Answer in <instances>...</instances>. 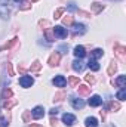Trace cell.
<instances>
[{
  "label": "cell",
  "mask_w": 126,
  "mask_h": 127,
  "mask_svg": "<svg viewBox=\"0 0 126 127\" xmlns=\"http://www.w3.org/2000/svg\"><path fill=\"white\" fill-rule=\"evenodd\" d=\"M114 53L120 58V61H125L126 59V47L125 46H120V44H114Z\"/></svg>",
  "instance_id": "6da1fadb"
},
{
  "label": "cell",
  "mask_w": 126,
  "mask_h": 127,
  "mask_svg": "<svg viewBox=\"0 0 126 127\" xmlns=\"http://www.w3.org/2000/svg\"><path fill=\"white\" fill-rule=\"evenodd\" d=\"M7 3H9V0H0V16L1 18H7V15H9Z\"/></svg>",
  "instance_id": "7a4b0ae2"
},
{
  "label": "cell",
  "mask_w": 126,
  "mask_h": 127,
  "mask_svg": "<svg viewBox=\"0 0 126 127\" xmlns=\"http://www.w3.org/2000/svg\"><path fill=\"white\" fill-rule=\"evenodd\" d=\"M33 83H34V80H33L30 75H22L21 78H19V84L22 86V87H31L33 86Z\"/></svg>",
  "instance_id": "3957f363"
},
{
  "label": "cell",
  "mask_w": 126,
  "mask_h": 127,
  "mask_svg": "<svg viewBox=\"0 0 126 127\" xmlns=\"http://www.w3.org/2000/svg\"><path fill=\"white\" fill-rule=\"evenodd\" d=\"M71 27H73L71 30H73V34H74V35H82V34L86 32V28H85L83 24H73Z\"/></svg>",
  "instance_id": "277c9868"
},
{
  "label": "cell",
  "mask_w": 126,
  "mask_h": 127,
  "mask_svg": "<svg viewBox=\"0 0 126 127\" xmlns=\"http://www.w3.org/2000/svg\"><path fill=\"white\" fill-rule=\"evenodd\" d=\"M52 31H54V35H55V37H58V38H65V37H67V34H68L67 30L63 28V27H60V25H58V27H55V28H52Z\"/></svg>",
  "instance_id": "5b68a950"
},
{
  "label": "cell",
  "mask_w": 126,
  "mask_h": 127,
  "mask_svg": "<svg viewBox=\"0 0 126 127\" xmlns=\"http://www.w3.org/2000/svg\"><path fill=\"white\" fill-rule=\"evenodd\" d=\"M60 61H61V55H60L58 52H55V53H52V55L49 56V61H48V64H49L51 66H57V65L60 64Z\"/></svg>",
  "instance_id": "8992f818"
},
{
  "label": "cell",
  "mask_w": 126,
  "mask_h": 127,
  "mask_svg": "<svg viewBox=\"0 0 126 127\" xmlns=\"http://www.w3.org/2000/svg\"><path fill=\"white\" fill-rule=\"evenodd\" d=\"M63 121H64V124L65 126H73L74 123H76V117L73 115V114H64L63 115Z\"/></svg>",
  "instance_id": "52a82bcc"
},
{
  "label": "cell",
  "mask_w": 126,
  "mask_h": 127,
  "mask_svg": "<svg viewBox=\"0 0 126 127\" xmlns=\"http://www.w3.org/2000/svg\"><path fill=\"white\" fill-rule=\"evenodd\" d=\"M70 102H71L73 108H76V109H82L85 106V102L82 99H79V97H70Z\"/></svg>",
  "instance_id": "ba28073f"
},
{
  "label": "cell",
  "mask_w": 126,
  "mask_h": 127,
  "mask_svg": "<svg viewBox=\"0 0 126 127\" xmlns=\"http://www.w3.org/2000/svg\"><path fill=\"white\" fill-rule=\"evenodd\" d=\"M73 53H74V56H76V58L82 59V58H85V55H86V50H85V47H83V46H76Z\"/></svg>",
  "instance_id": "9c48e42d"
},
{
  "label": "cell",
  "mask_w": 126,
  "mask_h": 127,
  "mask_svg": "<svg viewBox=\"0 0 126 127\" xmlns=\"http://www.w3.org/2000/svg\"><path fill=\"white\" fill-rule=\"evenodd\" d=\"M31 115L36 118V120H39V118H42L43 115H45V109H43V106H36L34 109H33Z\"/></svg>",
  "instance_id": "30bf717a"
},
{
  "label": "cell",
  "mask_w": 126,
  "mask_h": 127,
  "mask_svg": "<svg viewBox=\"0 0 126 127\" xmlns=\"http://www.w3.org/2000/svg\"><path fill=\"white\" fill-rule=\"evenodd\" d=\"M52 83H54L57 87H64V86H65V83H67V80H65V77H64V75H57V77L52 80Z\"/></svg>",
  "instance_id": "8fae6325"
},
{
  "label": "cell",
  "mask_w": 126,
  "mask_h": 127,
  "mask_svg": "<svg viewBox=\"0 0 126 127\" xmlns=\"http://www.w3.org/2000/svg\"><path fill=\"white\" fill-rule=\"evenodd\" d=\"M88 103H89L91 106H99V105L102 103V99H101V96L94 95V96H91V99H89Z\"/></svg>",
  "instance_id": "7c38bea8"
},
{
  "label": "cell",
  "mask_w": 126,
  "mask_h": 127,
  "mask_svg": "<svg viewBox=\"0 0 126 127\" xmlns=\"http://www.w3.org/2000/svg\"><path fill=\"white\" fill-rule=\"evenodd\" d=\"M77 92H79V95L80 96H86L91 93V87H88V86H85V84H82V86H77Z\"/></svg>",
  "instance_id": "4fadbf2b"
},
{
  "label": "cell",
  "mask_w": 126,
  "mask_h": 127,
  "mask_svg": "<svg viewBox=\"0 0 126 127\" xmlns=\"http://www.w3.org/2000/svg\"><path fill=\"white\" fill-rule=\"evenodd\" d=\"M15 105H16V100H15V99H6V100H3V103H1V106H3L4 109H7V111H9L12 106H15Z\"/></svg>",
  "instance_id": "5bb4252c"
},
{
  "label": "cell",
  "mask_w": 126,
  "mask_h": 127,
  "mask_svg": "<svg viewBox=\"0 0 126 127\" xmlns=\"http://www.w3.org/2000/svg\"><path fill=\"white\" fill-rule=\"evenodd\" d=\"M73 69H74V71H77V72H82V71L85 69V64L82 62L80 59H77V61H74V62H73Z\"/></svg>",
  "instance_id": "9a60e30c"
},
{
  "label": "cell",
  "mask_w": 126,
  "mask_h": 127,
  "mask_svg": "<svg viewBox=\"0 0 126 127\" xmlns=\"http://www.w3.org/2000/svg\"><path fill=\"white\" fill-rule=\"evenodd\" d=\"M85 124H86V127H98V120L95 117H88L85 120Z\"/></svg>",
  "instance_id": "2e32d148"
},
{
  "label": "cell",
  "mask_w": 126,
  "mask_h": 127,
  "mask_svg": "<svg viewBox=\"0 0 126 127\" xmlns=\"http://www.w3.org/2000/svg\"><path fill=\"white\" fill-rule=\"evenodd\" d=\"M91 9H92V12H94V13H99V12H102L104 4H101V3H98V1H95V3L91 4Z\"/></svg>",
  "instance_id": "e0dca14e"
},
{
  "label": "cell",
  "mask_w": 126,
  "mask_h": 127,
  "mask_svg": "<svg viewBox=\"0 0 126 127\" xmlns=\"http://www.w3.org/2000/svg\"><path fill=\"white\" fill-rule=\"evenodd\" d=\"M102 55H104V52H102V49H94L92 52H91V58L92 59H98V58H102Z\"/></svg>",
  "instance_id": "ac0fdd59"
},
{
  "label": "cell",
  "mask_w": 126,
  "mask_h": 127,
  "mask_svg": "<svg viewBox=\"0 0 126 127\" xmlns=\"http://www.w3.org/2000/svg\"><path fill=\"white\" fill-rule=\"evenodd\" d=\"M114 84H117L119 87H125V84H126V75H120L117 80H114L113 81Z\"/></svg>",
  "instance_id": "d6986e66"
},
{
  "label": "cell",
  "mask_w": 126,
  "mask_h": 127,
  "mask_svg": "<svg viewBox=\"0 0 126 127\" xmlns=\"http://www.w3.org/2000/svg\"><path fill=\"white\" fill-rule=\"evenodd\" d=\"M16 40H18V38H12V40H9V41H7V43H4V44H3V46L0 47V49H1V50H6V49H10V47H12V46H13V44L16 43Z\"/></svg>",
  "instance_id": "ffe728a7"
},
{
  "label": "cell",
  "mask_w": 126,
  "mask_h": 127,
  "mask_svg": "<svg viewBox=\"0 0 126 127\" xmlns=\"http://www.w3.org/2000/svg\"><path fill=\"white\" fill-rule=\"evenodd\" d=\"M88 66H89L92 71H98V69H99V64L96 62L95 59H91V61L88 62Z\"/></svg>",
  "instance_id": "44dd1931"
},
{
  "label": "cell",
  "mask_w": 126,
  "mask_h": 127,
  "mask_svg": "<svg viewBox=\"0 0 126 127\" xmlns=\"http://www.w3.org/2000/svg\"><path fill=\"white\" fill-rule=\"evenodd\" d=\"M45 35H46L48 41H54V40H55V37H54V34H52V28H45Z\"/></svg>",
  "instance_id": "7402d4cb"
},
{
  "label": "cell",
  "mask_w": 126,
  "mask_h": 127,
  "mask_svg": "<svg viewBox=\"0 0 126 127\" xmlns=\"http://www.w3.org/2000/svg\"><path fill=\"white\" fill-rule=\"evenodd\" d=\"M40 68H42V64L39 62V61H36V62L31 64L30 71H31V72H37V71H40Z\"/></svg>",
  "instance_id": "603a6c76"
},
{
  "label": "cell",
  "mask_w": 126,
  "mask_h": 127,
  "mask_svg": "<svg viewBox=\"0 0 126 127\" xmlns=\"http://www.w3.org/2000/svg\"><path fill=\"white\" fill-rule=\"evenodd\" d=\"M68 83H70L71 87H77V86H79V78H77L76 75H71V77L68 78Z\"/></svg>",
  "instance_id": "cb8c5ba5"
},
{
  "label": "cell",
  "mask_w": 126,
  "mask_h": 127,
  "mask_svg": "<svg viewBox=\"0 0 126 127\" xmlns=\"http://www.w3.org/2000/svg\"><path fill=\"white\" fill-rule=\"evenodd\" d=\"M10 96H12V90L6 87V89L3 90V93H1V100H6V99H10Z\"/></svg>",
  "instance_id": "d4e9b609"
},
{
  "label": "cell",
  "mask_w": 126,
  "mask_h": 127,
  "mask_svg": "<svg viewBox=\"0 0 126 127\" xmlns=\"http://www.w3.org/2000/svg\"><path fill=\"white\" fill-rule=\"evenodd\" d=\"M108 108L111 111H119L120 109V103L119 102H108Z\"/></svg>",
  "instance_id": "484cf974"
},
{
  "label": "cell",
  "mask_w": 126,
  "mask_h": 127,
  "mask_svg": "<svg viewBox=\"0 0 126 127\" xmlns=\"http://www.w3.org/2000/svg\"><path fill=\"white\" fill-rule=\"evenodd\" d=\"M117 99H119V100H125V99H126L125 87H120V90H119V93H117Z\"/></svg>",
  "instance_id": "4316f807"
},
{
  "label": "cell",
  "mask_w": 126,
  "mask_h": 127,
  "mask_svg": "<svg viewBox=\"0 0 126 127\" xmlns=\"http://www.w3.org/2000/svg\"><path fill=\"white\" fill-rule=\"evenodd\" d=\"M22 120H24V123H31V112L30 111H25L22 114Z\"/></svg>",
  "instance_id": "83f0119b"
},
{
  "label": "cell",
  "mask_w": 126,
  "mask_h": 127,
  "mask_svg": "<svg viewBox=\"0 0 126 127\" xmlns=\"http://www.w3.org/2000/svg\"><path fill=\"white\" fill-rule=\"evenodd\" d=\"M63 24H64V25H67V27L73 25V24H74V21H73V16H65V18L63 19Z\"/></svg>",
  "instance_id": "f1b7e54d"
},
{
  "label": "cell",
  "mask_w": 126,
  "mask_h": 127,
  "mask_svg": "<svg viewBox=\"0 0 126 127\" xmlns=\"http://www.w3.org/2000/svg\"><path fill=\"white\" fill-rule=\"evenodd\" d=\"M116 69H117V65H116V62H111L110 64V66H108V75H113L114 72H116Z\"/></svg>",
  "instance_id": "f546056e"
},
{
  "label": "cell",
  "mask_w": 126,
  "mask_h": 127,
  "mask_svg": "<svg viewBox=\"0 0 126 127\" xmlns=\"http://www.w3.org/2000/svg\"><path fill=\"white\" fill-rule=\"evenodd\" d=\"M64 97H65V92H58V93H55L54 100H55V102H60V100H63Z\"/></svg>",
  "instance_id": "4dcf8cb0"
},
{
  "label": "cell",
  "mask_w": 126,
  "mask_h": 127,
  "mask_svg": "<svg viewBox=\"0 0 126 127\" xmlns=\"http://www.w3.org/2000/svg\"><path fill=\"white\" fill-rule=\"evenodd\" d=\"M64 13V9L63 7H60V9H57L55 10V13H54V16H55V19H58V18H61V15Z\"/></svg>",
  "instance_id": "1f68e13d"
},
{
  "label": "cell",
  "mask_w": 126,
  "mask_h": 127,
  "mask_svg": "<svg viewBox=\"0 0 126 127\" xmlns=\"http://www.w3.org/2000/svg\"><path fill=\"white\" fill-rule=\"evenodd\" d=\"M31 7V4L30 3H21V6H19V10H28Z\"/></svg>",
  "instance_id": "d6a6232c"
},
{
  "label": "cell",
  "mask_w": 126,
  "mask_h": 127,
  "mask_svg": "<svg viewBox=\"0 0 126 127\" xmlns=\"http://www.w3.org/2000/svg\"><path fill=\"white\" fill-rule=\"evenodd\" d=\"M7 120L4 118V117H0V127H7Z\"/></svg>",
  "instance_id": "836d02e7"
},
{
  "label": "cell",
  "mask_w": 126,
  "mask_h": 127,
  "mask_svg": "<svg viewBox=\"0 0 126 127\" xmlns=\"http://www.w3.org/2000/svg\"><path fill=\"white\" fill-rule=\"evenodd\" d=\"M85 80H86V83H91V84H94V81H95V78H94V75H86L85 77Z\"/></svg>",
  "instance_id": "e575fe53"
},
{
  "label": "cell",
  "mask_w": 126,
  "mask_h": 127,
  "mask_svg": "<svg viewBox=\"0 0 126 127\" xmlns=\"http://www.w3.org/2000/svg\"><path fill=\"white\" fill-rule=\"evenodd\" d=\"M25 69H27V68H25V65H22V64H19V65H18V71H19L21 74H24V72H25Z\"/></svg>",
  "instance_id": "d590c367"
},
{
  "label": "cell",
  "mask_w": 126,
  "mask_h": 127,
  "mask_svg": "<svg viewBox=\"0 0 126 127\" xmlns=\"http://www.w3.org/2000/svg\"><path fill=\"white\" fill-rule=\"evenodd\" d=\"M7 72H9V75H13V69H12V64L7 62Z\"/></svg>",
  "instance_id": "8d00e7d4"
},
{
  "label": "cell",
  "mask_w": 126,
  "mask_h": 127,
  "mask_svg": "<svg viewBox=\"0 0 126 127\" xmlns=\"http://www.w3.org/2000/svg\"><path fill=\"white\" fill-rule=\"evenodd\" d=\"M68 10H77V7H76V6H74L73 3H71V4L68 6Z\"/></svg>",
  "instance_id": "74e56055"
},
{
  "label": "cell",
  "mask_w": 126,
  "mask_h": 127,
  "mask_svg": "<svg viewBox=\"0 0 126 127\" xmlns=\"http://www.w3.org/2000/svg\"><path fill=\"white\" fill-rule=\"evenodd\" d=\"M57 112H58V109H57V108H52V109H51V115H55Z\"/></svg>",
  "instance_id": "f35d334b"
},
{
  "label": "cell",
  "mask_w": 126,
  "mask_h": 127,
  "mask_svg": "<svg viewBox=\"0 0 126 127\" xmlns=\"http://www.w3.org/2000/svg\"><path fill=\"white\" fill-rule=\"evenodd\" d=\"M51 124H52V126H57V118L52 117V118H51Z\"/></svg>",
  "instance_id": "ab89813d"
},
{
  "label": "cell",
  "mask_w": 126,
  "mask_h": 127,
  "mask_svg": "<svg viewBox=\"0 0 126 127\" xmlns=\"http://www.w3.org/2000/svg\"><path fill=\"white\" fill-rule=\"evenodd\" d=\"M30 1H33V3H34V1H37V0H30Z\"/></svg>",
  "instance_id": "60d3db41"
},
{
  "label": "cell",
  "mask_w": 126,
  "mask_h": 127,
  "mask_svg": "<svg viewBox=\"0 0 126 127\" xmlns=\"http://www.w3.org/2000/svg\"><path fill=\"white\" fill-rule=\"evenodd\" d=\"M31 127H40V126H31Z\"/></svg>",
  "instance_id": "b9f144b4"
}]
</instances>
